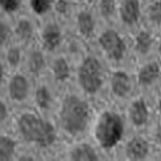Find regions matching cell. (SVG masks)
Returning <instances> with one entry per match:
<instances>
[{
	"label": "cell",
	"mask_w": 161,
	"mask_h": 161,
	"mask_svg": "<svg viewBox=\"0 0 161 161\" xmlns=\"http://www.w3.org/2000/svg\"><path fill=\"white\" fill-rule=\"evenodd\" d=\"M18 126L22 137L27 142H34L42 148H46L55 141V129L53 125L31 113L20 115Z\"/></svg>",
	"instance_id": "cell-1"
},
{
	"label": "cell",
	"mask_w": 161,
	"mask_h": 161,
	"mask_svg": "<svg viewBox=\"0 0 161 161\" xmlns=\"http://www.w3.org/2000/svg\"><path fill=\"white\" fill-rule=\"evenodd\" d=\"M60 122L63 129L70 134L83 132L89 121V106L77 95H67L60 109Z\"/></svg>",
	"instance_id": "cell-2"
},
{
	"label": "cell",
	"mask_w": 161,
	"mask_h": 161,
	"mask_svg": "<svg viewBox=\"0 0 161 161\" xmlns=\"http://www.w3.org/2000/svg\"><path fill=\"white\" fill-rule=\"evenodd\" d=\"M95 140L102 148H113L124 134V122L117 113L105 112L95 125Z\"/></svg>",
	"instance_id": "cell-3"
},
{
	"label": "cell",
	"mask_w": 161,
	"mask_h": 161,
	"mask_svg": "<svg viewBox=\"0 0 161 161\" xmlns=\"http://www.w3.org/2000/svg\"><path fill=\"white\" fill-rule=\"evenodd\" d=\"M78 80L85 92L89 94L97 93L102 86V70L98 59L87 57L78 70Z\"/></svg>",
	"instance_id": "cell-4"
},
{
	"label": "cell",
	"mask_w": 161,
	"mask_h": 161,
	"mask_svg": "<svg viewBox=\"0 0 161 161\" xmlns=\"http://www.w3.org/2000/svg\"><path fill=\"white\" fill-rule=\"evenodd\" d=\"M99 44L110 59L119 60L124 57L125 43H124V40L121 39L119 35L115 31H113V30H108V31H105L101 35Z\"/></svg>",
	"instance_id": "cell-5"
},
{
	"label": "cell",
	"mask_w": 161,
	"mask_h": 161,
	"mask_svg": "<svg viewBox=\"0 0 161 161\" xmlns=\"http://www.w3.org/2000/svg\"><path fill=\"white\" fill-rule=\"evenodd\" d=\"M149 152L148 142L142 138H132L126 145V156L130 160H142Z\"/></svg>",
	"instance_id": "cell-6"
},
{
	"label": "cell",
	"mask_w": 161,
	"mask_h": 161,
	"mask_svg": "<svg viewBox=\"0 0 161 161\" xmlns=\"http://www.w3.org/2000/svg\"><path fill=\"white\" fill-rule=\"evenodd\" d=\"M121 20L126 24H134L140 18L138 0H125L121 6Z\"/></svg>",
	"instance_id": "cell-7"
},
{
	"label": "cell",
	"mask_w": 161,
	"mask_h": 161,
	"mask_svg": "<svg viewBox=\"0 0 161 161\" xmlns=\"http://www.w3.org/2000/svg\"><path fill=\"white\" fill-rule=\"evenodd\" d=\"M28 94V83L22 75H15L9 82V95L15 101H23Z\"/></svg>",
	"instance_id": "cell-8"
},
{
	"label": "cell",
	"mask_w": 161,
	"mask_h": 161,
	"mask_svg": "<svg viewBox=\"0 0 161 161\" xmlns=\"http://www.w3.org/2000/svg\"><path fill=\"white\" fill-rule=\"evenodd\" d=\"M60 30L58 28V26L55 24H48V26L44 28L43 35H42V39H43V46L44 48L53 51L58 47V44L60 43Z\"/></svg>",
	"instance_id": "cell-9"
},
{
	"label": "cell",
	"mask_w": 161,
	"mask_h": 161,
	"mask_svg": "<svg viewBox=\"0 0 161 161\" xmlns=\"http://www.w3.org/2000/svg\"><path fill=\"white\" fill-rule=\"evenodd\" d=\"M130 119L136 126H142L148 119V108L142 99H137L130 106Z\"/></svg>",
	"instance_id": "cell-10"
},
{
	"label": "cell",
	"mask_w": 161,
	"mask_h": 161,
	"mask_svg": "<svg viewBox=\"0 0 161 161\" xmlns=\"http://www.w3.org/2000/svg\"><path fill=\"white\" fill-rule=\"evenodd\" d=\"M130 90V80L129 77L125 73L117 71L113 74L112 77V92L118 95V97H124L126 95Z\"/></svg>",
	"instance_id": "cell-11"
},
{
	"label": "cell",
	"mask_w": 161,
	"mask_h": 161,
	"mask_svg": "<svg viewBox=\"0 0 161 161\" xmlns=\"http://www.w3.org/2000/svg\"><path fill=\"white\" fill-rule=\"evenodd\" d=\"M70 158L75 161H97L98 156L90 145L80 144L70 152Z\"/></svg>",
	"instance_id": "cell-12"
},
{
	"label": "cell",
	"mask_w": 161,
	"mask_h": 161,
	"mask_svg": "<svg viewBox=\"0 0 161 161\" xmlns=\"http://www.w3.org/2000/svg\"><path fill=\"white\" fill-rule=\"evenodd\" d=\"M158 75H160V66H158V63H156V62L148 63L147 66H144L142 69L140 70V73H138V82L141 85L148 86V85L153 83L154 80L158 78Z\"/></svg>",
	"instance_id": "cell-13"
},
{
	"label": "cell",
	"mask_w": 161,
	"mask_h": 161,
	"mask_svg": "<svg viewBox=\"0 0 161 161\" xmlns=\"http://www.w3.org/2000/svg\"><path fill=\"white\" fill-rule=\"evenodd\" d=\"M77 26L83 36H89L94 30V19L89 12H80L77 18Z\"/></svg>",
	"instance_id": "cell-14"
},
{
	"label": "cell",
	"mask_w": 161,
	"mask_h": 161,
	"mask_svg": "<svg viewBox=\"0 0 161 161\" xmlns=\"http://www.w3.org/2000/svg\"><path fill=\"white\" fill-rule=\"evenodd\" d=\"M15 147H16V144L14 140L0 136V161L11 160L15 153Z\"/></svg>",
	"instance_id": "cell-15"
},
{
	"label": "cell",
	"mask_w": 161,
	"mask_h": 161,
	"mask_svg": "<svg viewBox=\"0 0 161 161\" xmlns=\"http://www.w3.org/2000/svg\"><path fill=\"white\" fill-rule=\"evenodd\" d=\"M53 73L58 82H64L70 75V69H69V64L66 60L63 58H58L55 60L54 66H53Z\"/></svg>",
	"instance_id": "cell-16"
},
{
	"label": "cell",
	"mask_w": 161,
	"mask_h": 161,
	"mask_svg": "<svg viewBox=\"0 0 161 161\" xmlns=\"http://www.w3.org/2000/svg\"><path fill=\"white\" fill-rule=\"evenodd\" d=\"M152 47V36L147 31H141L136 38V48L141 54H147Z\"/></svg>",
	"instance_id": "cell-17"
},
{
	"label": "cell",
	"mask_w": 161,
	"mask_h": 161,
	"mask_svg": "<svg viewBox=\"0 0 161 161\" xmlns=\"http://www.w3.org/2000/svg\"><path fill=\"white\" fill-rule=\"evenodd\" d=\"M16 35L22 40H28L32 36V24L27 19L19 20L16 26Z\"/></svg>",
	"instance_id": "cell-18"
},
{
	"label": "cell",
	"mask_w": 161,
	"mask_h": 161,
	"mask_svg": "<svg viewBox=\"0 0 161 161\" xmlns=\"http://www.w3.org/2000/svg\"><path fill=\"white\" fill-rule=\"evenodd\" d=\"M28 66L31 73L34 74H39L42 71V69L44 66V59H43V55L38 53V51H34L31 55H30V60H28Z\"/></svg>",
	"instance_id": "cell-19"
},
{
	"label": "cell",
	"mask_w": 161,
	"mask_h": 161,
	"mask_svg": "<svg viewBox=\"0 0 161 161\" xmlns=\"http://www.w3.org/2000/svg\"><path fill=\"white\" fill-rule=\"evenodd\" d=\"M35 101H36V105L40 109H46L48 108L50 102H51V95L47 87H39L35 93Z\"/></svg>",
	"instance_id": "cell-20"
},
{
	"label": "cell",
	"mask_w": 161,
	"mask_h": 161,
	"mask_svg": "<svg viewBox=\"0 0 161 161\" xmlns=\"http://www.w3.org/2000/svg\"><path fill=\"white\" fill-rule=\"evenodd\" d=\"M115 9V0H101L99 2V12L105 18H109L114 14Z\"/></svg>",
	"instance_id": "cell-21"
},
{
	"label": "cell",
	"mask_w": 161,
	"mask_h": 161,
	"mask_svg": "<svg viewBox=\"0 0 161 161\" xmlns=\"http://www.w3.org/2000/svg\"><path fill=\"white\" fill-rule=\"evenodd\" d=\"M30 4H31L34 12L44 14L51 7V0H30Z\"/></svg>",
	"instance_id": "cell-22"
},
{
	"label": "cell",
	"mask_w": 161,
	"mask_h": 161,
	"mask_svg": "<svg viewBox=\"0 0 161 161\" xmlns=\"http://www.w3.org/2000/svg\"><path fill=\"white\" fill-rule=\"evenodd\" d=\"M149 19L154 23H161V2L152 3L149 7Z\"/></svg>",
	"instance_id": "cell-23"
},
{
	"label": "cell",
	"mask_w": 161,
	"mask_h": 161,
	"mask_svg": "<svg viewBox=\"0 0 161 161\" xmlns=\"http://www.w3.org/2000/svg\"><path fill=\"white\" fill-rule=\"evenodd\" d=\"M7 59H8V63L11 64L12 67H16L19 64V60H20V51L18 47H11L7 53Z\"/></svg>",
	"instance_id": "cell-24"
},
{
	"label": "cell",
	"mask_w": 161,
	"mask_h": 161,
	"mask_svg": "<svg viewBox=\"0 0 161 161\" xmlns=\"http://www.w3.org/2000/svg\"><path fill=\"white\" fill-rule=\"evenodd\" d=\"M20 2L22 0H0V7L6 12H14L19 8Z\"/></svg>",
	"instance_id": "cell-25"
},
{
	"label": "cell",
	"mask_w": 161,
	"mask_h": 161,
	"mask_svg": "<svg viewBox=\"0 0 161 161\" xmlns=\"http://www.w3.org/2000/svg\"><path fill=\"white\" fill-rule=\"evenodd\" d=\"M55 9H57V12H59V14H66L69 9L67 2L66 0H58V2L55 3Z\"/></svg>",
	"instance_id": "cell-26"
},
{
	"label": "cell",
	"mask_w": 161,
	"mask_h": 161,
	"mask_svg": "<svg viewBox=\"0 0 161 161\" xmlns=\"http://www.w3.org/2000/svg\"><path fill=\"white\" fill-rule=\"evenodd\" d=\"M8 38V28L3 22H0V44H3Z\"/></svg>",
	"instance_id": "cell-27"
},
{
	"label": "cell",
	"mask_w": 161,
	"mask_h": 161,
	"mask_svg": "<svg viewBox=\"0 0 161 161\" xmlns=\"http://www.w3.org/2000/svg\"><path fill=\"white\" fill-rule=\"evenodd\" d=\"M7 115H8L7 106L2 102V101H0V122H3V121L7 118Z\"/></svg>",
	"instance_id": "cell-28"
},
{
	"label": "cell",
	"mask_w": 161,
	"mask_h": 161,
	"mask_svg": "<svg viewBox=\"0 0 161 161\" xmlns=\"http://www.w3.org/2000/svg\"><path fill=\"white\" fill-rule=\"evenodd\" d=\"M19 160H27V161H32L34 158L30 157V156H27V157H19Z\"/></svg>",
	"instance_id": "cell-29"
},
{
	"label": "cell",
	"mask_w": 161,
	"mask_h": 161,
	"mask_svg": "<svg viewBox=\"0 0 161 161\" xmlns=\"http://www.w3.org/2000/svg\"><path fill=\"white\" fill-rule=\"evenodd\" d=\"M2 79H3V67L0 64V83H2Z\"/></svg>",
	"instance_id": "cell-30"
},
{
	"label": "cell",
	"mask_w": 161,
	"mask_h": 161,
	"mask_svg": "<svg viewBox=\"0 0 161 161\" xmlns=\"http://www.w3.org/2000/svg\"><path fill=\"white\" fill-rule=\"evenodd\" d=\"M158 51H160V54H161V42H160V46H158Z\"/></svg>",
	"instance_id": "cell-31"
},
{
	"label": "cell",
	"mask_w": 161,
	"mask_h": 161,
	"mask_svg": "<svg viewBox=\"0 0 161 161\" xmlns=\"http://www.w3.org/2000/svg\"><path fill=\"white\" fill-rule=\"evenodd\" d=\"M160 110H161V102H160Z\"/></svg>",
	"instance_id": "cell-32"
},
{
	"label": "cell",
	"mask_w": 161,
	"mask_h": 161,
	"mask_svg": "<svg viewBox=\"0 0 161 161\" xmlns=\"http://www.w3.org/2000/svg\"><path fill=\"white\" fill-rule=\"evenodd\" d=\"M78 2H82V0H78Z\"/></svg>",
	"instance_id": "cell-33"
}]
</instances>
